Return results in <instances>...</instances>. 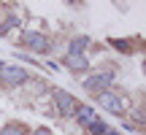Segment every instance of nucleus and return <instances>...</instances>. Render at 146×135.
Segmentation results:
<instances>
[{
    "label": "nucleus",
    "mask_w": 146,
    "mask_h": 135,
    "mask_svg": "<svg viewBox=\"0 0 146 135\" xmlns=\"http://www.w3.org/2000/svg\"><path fill=\"white\" fill-rule=\"evenodd\" d=\"M111 84H114V70H98V73L84 78V89H87V92H95V95L106 92Z\"/></svg>",
    "instance_id": "1"
},
{
    "label": "nucleus",
    "mask_w": 146,
    "mask_h": 135,
    "mask_svg": "<svg viewBox=\"0 0 146 135\" xmlns=\"http://www.w3.org/2000/svg\"><path fill=\"white\" fill-rule=\"evenodd\" d=\"M0 81L5 84V87H19V84L27 81V70L19 65H3V70H0Z\"/></svg>",
    "instance_id": "2"
},
{
    "label": "nucleus",
    "mask_w": 146,
    "mask_h": 135,
    "mask_svg": "<svg viewBox=\"0 0 146 135\" xmlns=\"http://www.w3.org/2000/svg\"><path fill=\"white\" fill-rule=\"evenodd\" d=\"M54 105H57V111L62 114V119H68V116L76 114V100H73V95L70 92H65V89H57L54 92Z\"/></svg>",
    "instance_id": "3"
},
{
    "label": "nucleus",
    "mask_w": 146,
    "mask_h": 135,
    "mask_svg": "<svg viewBox=\"0 0 146 135\" xmlns=\"http://www.w3.org/2000/svg\"><path fill=\"white\" fill-rule=\"evenodd\" d=\"M98 103L103 105L108 114H125V103H122V97L116 92H111V89H106V92L98 95Z\"/></svg>",
    "instance_id": "4"
},
{
    "label": "nucleus",
    "mask_w": 146,
    "mask_h": 135,
    "mask_svg": "<svg viewBox=\"0 0 146 135\" xmlns=\"http://www.w3.org/2000/svg\"><path fill=\"white\" fill-rule=\"evenodd\" d=\"M22 43H25V46H30L35 54H43V52L49 49V38L43 35V32H33V30H27L25 35H22Z\"/></svg>",
    "instance_id": "5"
},
{
    "label": "nucleus",
    "mask_w": 146,
    "mask_h": 135,
    "mask_svg": "<svg viewBox=\"0 0 146 135\" xmlns=\"http://www.w3.org/2000/svg\"><path fill=\"white\" fill-rule=\"evenodd\" d=\"M65 68H70V70H76V73H84L89 68V60H87V54H65Z\"/></svg>",
    "instance_id": "6"
},
{
    "label": "nucleus",
    "mask_w": 146,
    "mask_h": 135,
    "mask_svg": "<svg viewBox=\"0 0 146 135\" xmlns=\"http://www.w3.org/2000/svg\"><path fill=\"white\" fill-rule=\"evenodd\" d=\"M73 116H78V124H81V127H89L95 119H98L92 105H81V108H76V114H73Z\"/></svg>",
    "instance_id": "7"
},
{
    "label": "nucleus",
    "mask_w": 146,
    "mask_h": 135,
    "mask_svg": "<svg viewBox=\"0 0 146 135\" xmlns=\"http://www.w3.org/2000/svg\"><path fill=\"white\" fill-rule=\"evenodd\" d=\"M87 46H89V38L87 35H76L70 41V46H68V54H84V52H87Z\"/></svg>",
    "instance_id": "8"
},
{
    "label": "nucleus",
    "mask_w": 146,
    "mask_h": 135,
    "mask_svg": "<svg viewBox=\"0 0 146 135\" xmlns=\"http://www.w3.org/2000/svg\"><path fill=\"white\" fill-rule=\"evenodd\" d=\"M0 135H25V127L22 124H5L0 130Z\"/></svg>",
    "instance_id": "9"
},
{
    "label": "nucleus",
    "mask_w": 146,
    "mask_h": 135,
    "mask_svg": "<svg viewBox=\"0 0 146 135\" xmlns=\"http://www.w3.org/2000/svg\"><path fill=\"white\" fill-rule=\"evenodd\" d=\"M89 132H95V135H103V132H108V127H106V122L95 119L92 124H89Z\"/></svg>",
    "instance_id": "10"
},
{
    "label": "nucleus",
    "mask_w": 146,
    "mask_h": 135,
    "mask_svg": "<svg viewBox=\"0 0 146 135\" xmlns=\"http://www.w3.org/2000/svg\"><path fill=\"white\" fill-rule=\"evenodd\" d=\"M14 24H19V19H16V16H8V19H5L3 24H0V35H5V32H8Z\"/></svg>",
    "instance_id": "11"
},
{
    "label": "nucleus",
    "mask_w": 146,
    "mask_h": 135,
    "mask_svg": "<svg viewBox=\"0 0 146 135\" xmlns=\"http://www.w3.org/2000/svg\"><path fill=\"white\" fill-rule=\"evenodd\" d=\"M111 43H114L119 52H127V49H130V46H127V41H111Z\"/></svg>",
    "instance_id": "12"
},
{
    "label": "nucleus",
    "mask_w": 146,
    "mask_h": 135,
    "mask_svg": "<svg viewBox=\"0 0 146 135\" xmlns=\"http://www.w3.org/2000/svg\"><path fill=\"white\" fill-rule=\"evenodd\" d=\"M33 135H52V132H49V130H46V127H38V130H35V132H33Z\"/></svg>",
    "instance_id": "13"
},
{
    "label": "nucleus",
    "mask_w": 146,
    "mask_h": 135,
    "mask_svg": "<svg viewBox=\"0 0 146 135\" xmlns=\"http://www.w3.org/2000/svg\"><path fill=\"white\" fill-rule=\"evenodd\" d=\"M103 135H116V132H103Z\"/></svg>",
    "instance_id": "14"
},
{
    "label": "nucleus",
    "mask_w": 146,
    "mask_h": 135,
    "mask_svg": "<svg viewBox=\"0 0 146 135\" xmlns=\"http://www.w3.org/2000/svg\"><path fill=\"white\" fill-rule=\"evenodd\" d=\"M0 70H3V62H0Z\"/></svg>",
    "instance_id": "15"
}]
</instances>
